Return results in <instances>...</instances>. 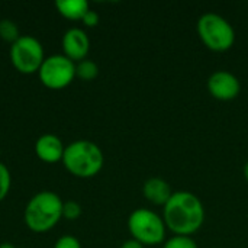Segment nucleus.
<instances>
[{
    "instance_id": "obj_1",
    "label": "nucleus",
    "mask_w": 248,
    "mask_h": 248,
    "mask_svg": "<svg viewBox=\"0 0 248 248\" xmlns=\"http://www.w3.org/2000/svg\"><path fill=\"white\" fill-rule=\"evenodd\" d=\"M163 219L174 235L192 237L205 222L202 201L190 192H173L170 201L163 206Z\"/></svg>"
},
{
    "instance_id": "obj_12",
    "label": "nucleus",
    "mask_w": 248,
    "mask_h": 248,
    "mask_svg": "<svg viewBox=\"0 0 248 248\" xmlns=\"http://www.w3.org/2000/svg\"><path fill=\"white\" fill-rule=\"evenodd\" d=\"M55 7L60 15L68 20H81L90 10L86 0H57Z\"/></svg>"
},
{
    "instance_id": "obj_4",
    "label": "nucleus",
    "mask_w": 248,
    "mask_h": 248,
    "mask_svg": "<svg viewBox=\"0 0 248 248\" xmlns=\"http://www.w3.org/2000/svg\"><path fill=\"white\" fill-rule=\"evenodd\" d=\"M198 35L205 46L214 52H225L235 42V31L232 25L218 13H205L199 17Z\"/></svg>"
},
{
    "instance_id": "obj_17",
    "label": "nucleus",
    "mask_w": 248,
    "mask_h": 248,
    "mask_svg": "<svg viewBox=\"0 0 248 248\" xmlns=\"http://www.w3.org/2000/svg\"><path fill=\"white\" fill-rule=\"evenodd\" d=\"M81 215V206L76 201H67L62 205V218L68 221H76Z\"/></svg>"
},
{
    "instance_id": "obj_22",
    "label": "nucleus",
    "mask_w": 248,
    "mask_h": 248,
    "mask_svg": "<svg viewBox=\"0 0 248 248\" xmlns=\"http://www.w3.org/2000/svg\"><path fill=\"white\" fill-rule=\"evenodd\" d=\"M243 171H244V177H246V180L248 182V161L244 164V170H243Z\"/></svg>"
},
{
    "instance_id": "obj_9",
    "label": "nucleus",
    "mask_w": 248,
    "mask_h": 248,
    "mask_svg": "<svg viewBox=\"0 0 248 248\" xmlns=\"http://www.w3.org/2000/svg\"><path fill=\"white\" fill-rule=\"evenodd\" d=\"M62 54L73 62H80L87 58L90 51V39L87 33L80 28H70L61 41Z\"/></svg>"
},
{
    "instance_id": "obj_8",
    "label": "nucleus",
    "mask_w": 248,
    "mask_h": 248,
    "mask_svg": "<svg viewBox=\"0 0 248 248\" xmlns=\"http://www.w3.org/2000/svg\"><path fill=\"white\" fill-rule=\"evenodd\" d=\"M208 92L212 97L228 102L240 94L241 83L232 73L219 70L211 74V77L208 78Z\"/></svg>"
},
{
    "instance_id": "obj_3",
    "label": "nucleus",
    "mask_w": 248,
    "mask_h": 248,
    "mask_svg": "<svg viewBox=\"0 0 248 248\" xmlns=\"http://www.w3.org/2000/svg\"><path fill=\"white\" fill-rule=\"evenodd\" d=\"M62 164L74 177L90 179L100 173L105 164L103 151L89 140H77L64 150Z\"/></svg>"
},
{
    "instance_id": "obj_18",
    "label": "nucleus",
    "mask_w": 248,
    "mask_h": 248,
    "mask_svg": "<svg viewBox=\"0 0 248 248\" xmlns=\"http://www.w3.org/2000/svg\"><path fill=\"white\" fill-rule=\"evenodd\" d=\"M54 248H81V244L74 235H62L55 241Z\"/></svg>"
},
{
    "instance_id": "obj_2",
    "label": "nucleus",
    "mask_w": 248,
    "mask_h": 248,
    "mask_svg": "<svg viewBox=\"0 0 248 248\" xmlns=\"http://www.w3.org/2000/svg\"><path fill=\"white\" fill-rule=\"evenodd\" d=\"M62 199L55 192L42 190L33 195L23 212L26 227L36 234L48 232L62 218Z\"/></svg>"
},
{
    "instance_id": "obj_20",
    "label": "nucleus",
    "mask_w": 248,
    "mask_h": 248,
    "mask_svg": "<svg viewBox=\"0 0 248 248\" xmlns=\"http://www.w3.org/2000/svg\"><path fill=\"white\" fill-rule=\"evenodd\" d=\"M121 248H144V246L141 244V243H138V241H135L134 238H131V240H126Z\"/></svg>"
},
{
    "instance_id": "obj_11",
    "label": "nucleus",
    "mask_w": 248,
    "mask_h": 248,
    "mask_svg": "<svg viewBox=\"0 0 248 248\" xmlns=\"http://www.w3.org/2000/svg\"><path fill=\"white\" fill-rule=\"evenodd\" d=\"M142 193L148 202H151L153 205H158V206H164L173 195L170 185L164 179H160V177L148 179L142 186Z\"/></svg>"
},
{
    "instance_id": "obj_5",
    "label": "nucleus",
    "mask_w": 248,
    "mask_h": 248,
    "mask_svg": "<svg viewBox=\"0 0 248 248\" xmlns=\"http://www.w3.org/2000/svg\"><path fill=\"white\" fill-rule=\"evenodd\" d=\"M128 231L131 237L145 246L164 244L167 227L163 217L150 209H135L128 218Z\"/></svg>"
},
{
    "instance_id": "obj_13",
    "label": "nucleus",
    "mask_w": 248,
    "mask_h": 248,
    "mask_svg": "<svg viewBox=\"0 0 248 248\" xmlns=\"http://www.w3.org/2000/svg\"><path fill=\"white\" fill-rule=\"evenodd\" d=\"M99 74V67L94 61L92 60H83L76 64V77L84 80V81H92L97 77Z\"/></svg>"
},
{
    "instance_id": "obj_6",
    "label": "nucleus",
    "mask_w": 248,
    "mask_h": 248,
    "mask_svg": "<svg viewBox=\"0 0 248 248\" xmlns=\"http://www.w3.org/2000/svg\"><path fill=\"white\" fill-rule=\"evenodd\" d=\"M9 55L13 67L22 74L38 73L45 60L42 44L31 35H22L15 41L10 45Z\"/></svg>"
},
{
    "instance_id": "obj_14",
    "label": "nucleus",
    "mask_w": 248,
    "mask_h": 248,
    "mask_svg": "<svg viewBox=\"0 0 248 248\" xmlns=\"http://www.w3.org/2000/svg\"><path fill=\"white\" fill-rule=\"evenodd\" d=\"M22 35L19 33V28L17 25L10 20V19H3L0 20V38L6 42L13 44L15 41H17Z\"/></svg>"
},
{
    "instance_id": "obj_21",
    "label": "nucleus",
    "mask_w": 248,
    "mask_h": 248,
    "mask_svg": "<svg viewBox=\"0 0 248 248\" xmlns=\"http://www.w3.org/2000/svg\"><path fill=\"white\" fill-rule=\"evenodd\" d=\"M0 248H16L12 243H1L0 244Z\"/></svg>"
},
{
    "instance_id": "obj_10",
    "label": "nucleus",
    "mask_w": 248,
    "mask_h": 248,
    "mask_svg": "<svg viewBox=\"0 0 248 248\" xmlns=\"http://www.w3.org/2000/svg\"><path fill=\"white\" fill-rule=\"evenodd\" d=\"M65 147L61 140L54 134H44L35 142V154L36 157L48 164H54L62 161Z\"/></svg>"
},
{
    "instance_id": "obj_15",
    "label": "nucleus",
    "mask_w": 248,
    "mask_h": 248,
    "mask_svg": "<svg viewBox=\"0 0 248 248\" xmlns=\"http://www.w3.org/2000/svg\"><path fill=\"white\" fill-rule=\"evenodd\" d=\"M163 248H198V244L189 235H173L164 241Z\"/></svg>"
},
{
    "instance_id": "obj_7",
    "label": "nucleus",
    "mask_w": 248,
    "mask_h": 248,
    "mask_svg": "<svg viewBox=\"0 0 248 248\" xmlns=\"http://www.w3.org/2000/svg\"><path fill=\"white\" fill-rule=\"evenodd\" d=\"M38 77L39 81L51 90L65 89L76 78V62L64 54L45 57L38 71Z\"/></svg>"
},
{
    "instance_id": "obj_16",
    "label": "nucleus",
    "mask_w": 248,
    "mask_h": 248,
    "mask_svg": "<svg viewBox=\"0 0 248 248\" xmlns=\"http://www.w3.org/2000/svg\"><path fill=\"white\" fill-rule=\"evenodd\" d=\"M12 186V174L6 164L0 163V202L6 199Z\"/></svg>"
},
{
    "instance_id": "obj_19",
    "label": "nucleus",
    "mask_w": 248,
    "mask_h": 248,
    "mask_svg": "<svg viewBox=\"0 0 248 248\" xmlns=\"http://www.w3.org/2000/svg\"><path fill=\"white\" fill-rule=\"evenodd\" d=\"M99 20H100V17H99L97 12H94V10H92V9H90V10L84 15V17L81 19L83 25L87 26V28H94V26H97Z\"/></svg>"
}]
</instances>
